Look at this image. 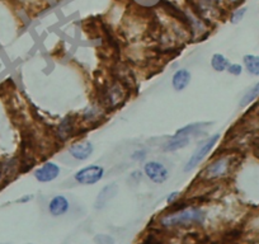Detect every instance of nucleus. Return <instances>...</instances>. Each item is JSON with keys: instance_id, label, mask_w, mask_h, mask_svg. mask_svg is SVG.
<instances>
[{"instance_id": "21", "label": "nucleus", "mask_w": 259, "mask_h": 244, "mask_svg": "<svg viewBox=\"0 0 259 244\" xmlns=\"http://www.w3.org/2000/svg\"><path fill=\"white\" fill-rule=\"evenodd\" d=\"M178 195H179V194H178V192H172V194L169 195V196H168L167 202L168 203H172V202H173V201L175 200V199H177V197H178Z\"/></svg>"}, {"instance_id": "7", "label": "nucleus", "mask_w": 259, "mask_h": 244, "mask_svg": "<svg viewBox=\"0 0 259 244\" xmlns=\"http://www.w3.org/2000/svg\"><path fill=\"white\" fill-rule=\"evenodd\" d=\"M93 152H94V146L90 141H79V143H75L69 148L70 155L75 158L76 160H86L89 156L92 155Z\"/></svg>"}, {"instance_id": "5", "label": "nucleus", "mask_w": 259, "mask_h": 244, "mask_svg": "<svg viewBox=\"0 0 259 244\" xmlns=\"http://www.w3.org/2000/svg\"><path fill=\"white\" fill-rule=\"evenodd\" d=\"M144 172L145 176L154 183H164L169 178V172H168L167 167L164 164H161L160 162L152 160V162H148L144 165Z\"/></svg>"}, {"instance_id": "23", "label": "nucleus", "mask_w": 259, "mask_h": 244, "mask_svg": "<svg viewBox=\"0 0 259 244\" xmlns=\"http://www.w3.org/2000/svg\"><path fill=\"white\" fill-rule=\"evenodd\" d=\"M231 3H235V1H237V0H230Z\"/></svg>"}, {"instance_id": "13", "label": "nucleus", "mask_w": 259, "mask_h": 244, "mask_svg": "<svg viewBox=\"0 0 259 244\" xmlns=\"http://www.w3.org/2000/svg\"><path fill=\"white\" fill-rule=\"evenodd\" d=\"M244 67L252 75H259V56L256 55H245L243 59Z\"/></svg>"}, {"instance_id": "22", "label": "nucleus", "mask_w": 259, "mask_h": 244, "mask_svg": "<svg viewBox=\"0 0 259 244\" xmlns=\"http://www.w3.org/2000/svg\"><path fill=\"white\" fill-rule=\"evenodd\" d=\"M29 200H32V196H27V197H24V199H21L19 202H25V201H29Z\"/></svg>"}, {"instance_id": "8", "label": "nucleus", "mask_w": 259, "mask_h": 244, "mask_svg": "<svg viewBox=\"0 0 259 244\" xmlns=\"http://www.w3.org/2000/svg\"><path fill=\"white\" fill-rule=\"evenodd\" d=\"M192 79V74L187 69H179L174 73L173 78H172V86L177 92H182L188 87Z\"/></svg>"}, {"instance_id": "14", "label": "nucleus", "mask_w": 259, "mask_h": 244, "mask_svg": "<svg viewBox=\"0 0 259 244\" xmlns=\"http://www.w3.org/2000/svg\"><path fill=\"white\" fill-rule=\"evenodd\" d=\"M230 65L229 60L222 54H215L211 59V67L212 69L217 71V73H222V71H226Z\"/></svg>"}, {"instance_id": "12", "label": "nucleus", "mask_w": 259, "mask_h": 244, "mask_svg": "<svg viewBox=\"0 0 259 244\" xmlns=\"http://www.w3.org/2000/svg\"><path fill=\"white\" fill-rule=\"evenodd\" d=\"M188 144H190V137L178 136V135H175L173 139L169 140L168 143L164 144V148H163V149H164L165 152H175V150H179V149L186 148Z\"/></svg>"}, {"instance_id": "19", "label": "nucleus", "mask_w": 259, "mask_h": 244, "mask_svg": "<svg viewBox=\"0 0 259 244\" xmlns=\"http://www.w3.org/2000/svg\"><path fill=\"white\" fill-rule=\"evenodd\" d=\"M228 71L231 74V75H240L241 71H243V67L240 64H230L228 67Z\"/></svg>"}, {"instance_id": "9", "label": "nucleus", "mask_w": 259, "mask_h": 244, "mask_svg": "<svg viewBox=\"0 0 259 244\" xmlns=\"http://www.w3.org/2000/svg\"><path fill=\"white\" fill-rule=\"evenodd\" d=\"M69 210V201L66 197L55 196L48 203V211L52 216H61L67 213Z\"/></svg>"}, {"instance_id": "17", "label": "nucleus", "mask_w": 259, "mask_h": 244, "mask_svg": "<svg viewBox=\"0 0 259 244\" xmlns=\"http://www.w3.org/2000/svg\"><path fill=\"white\" fill-rule=\"evenodd\" d=\"M245 12H247V8H240V9L235 10L233 14H231V23H234V24H237V23H239L241 21V19L244 18V16H245Z\"/></svg>"}, {"instance_id": "3", "label": "nucleus", "mask_w": 259, "mask_h": 244, "mask_svg": "<svg viewBox=\"0 0 259 244\" xmlns=\"http://www.w3.org/2000/svg\"><path fill=\"white\" fill-rule=\"evenodd\" d=\"M103 176H105V169L102 168L101 165H89V167H86V168L76 172L74 178L79 184L90 186V184H94L101 181Z\"/></svg>"}, {"instance_id": "20", "label": "nucleus", "mask_w": 259, "mask_h": 244, "mask_svg": "<svg viewBox=\"0 0 259 244\" xmlns=\"http://www.w3.org/2000/svg\"><path fill=\"white\" fill-rule=\"evenodd\" d=\"M146 158V153L145 150H137L132 154V159L133 160H142V159Z\"/></svg>"}, {"instance_id": "16", "label": "nucleus", "mask_w": 259, "mask_h": 244, "mask_svg": "<svg viewBox=\"0 0 259 244\" xmlns=\"http://www.w3.org/2000/svg\"><path fill=\"white\" fill-rule=\"evenodd\" d=\"M71 127H73V125L70 122V118L66 117L59 126V136L63 140L67 139L70 136V133H71Z\"/></svg>"}, {"instance_id": "10", "label": "nucleus", "mask_w": 259, "mask_h": 244, "mask_svg": "<svg viewBox=\"0 0 259 244\" xmlns=\"http://www.w3.org/2000/svg\"><path fill=\"white\" fill-rule=\"evenodd\" d=\"M106 97H107L108 105L111 106V107H116V106H118L120 103H122V101H124L125 98L124 89H122V87H121L120 84L116 83V84H113L111 88H108Z\"/></svg>"}, {"instance_id": "11", "label": "nucleus", "mask_w": 259, "mask_h": 244, "mask_svg": "<svg viewBox=\"0 0 259 244\" xmlns=\"http://www.w3.org/2000/svg\"><path fill=\"white\" fill-rule=\"evenodd\" d=\"M116 194H117V186H116V184L106 186V187L99 192L98 197H97V200H95V207H97V209L105 207L108 203V201L116 196Z\"/></svg>"}, {"instance_id": "18", "label": "nucleus", "mask_w": 259, "mask_h": 244, "mask_svg": "<svg viewBox=\"0 0 259 244\" xmlns=\"http://www.w3.org/2000/svg\"><path fill=\"white\" fill-rule=\"evenodd\" d=\"M95 243L97 244H113L114 241L112 237L106 234H101L95 237Z\"/></svg>"}, {"instance_id": "6", "label": "nucleus", "mask_w": 259, "mask_h": 244, "mask_svg": "<svg viewBox=\"0 0 259 244\" xmlns=\"http://www.w3.org/2000/svg\"><path fill=\"white\" fill-rule=\"evenodd\" d=\"M60 167L56 163L47 162L35 172V177L38 182L47 183V182L56 179L59 175H60Z\"/></svg>"}, {"instance_id": "2", "label": "nucleus", "mask_w": 259, "mask_h": 244, "mask_svg": "<svg viewBox=\"0 0 259 244\" xmlns=\"http://www.w3.org/2000/svg\"><path fill=\"white\" fill-rule=\"evenodd\" d=\"M218 139H220V135H218V133H215V135L210 136L207 140H205L203 143L199 144L198 148L194 150V153H193L192 155H191V158L188 159V162L186 163L184 172H190V171H192L193 168H196L197 165L202 162L203 159H205V156L207 155L210 152H211L212 148L216 145Z\"/></svg>"}, {"instance_id": "15", "label": "nucleus", "mask_w": 259, "mask_h": 244, "mask_svg": "<svg viewBox=\"0 0 259 244\" xmlns=\"http://www.w3.org/2000/svg\"><path fill=\"white\" fill-rule=\"evenodd\" d=\"M258 97H259V82L257 83V84L253 87V88L250 89V90L247 93V94L244 95L243 98H241L240 105L243 106V107H244V106L250 105V103H252L253 101H256V99L258 98Z\"/></svg>"}, {"instance_id": "4", "label": "nucleus", "mask_w": 259, "mask_h": 244, "mask_svg": "<svg viewBox=\"0 0 259 244\" xmlns=\"http://www.w3.org/2000/svg\"><path fill=\"white\" fill-rule=\"evenodd\" d=\"M231 167L230 156H220L206 167L203 176L207 179H216V178L224 177Z\"/></svg>"}, {"instance_id": "1", "label": "nucleus", "mask_w": 259, "mask_h": 244, "mask_svg": "<svg viewBox=\"0 0 259 244\" xmlns=\"http://www.w3.org/2000/svg\"><path fill=\"white\" fill-rule=\"evenodd\" d=\"M205 220V213L197 207H190V209L179 210L177 213L165 215L161 219V225L171 228V226L190 225L196 222H203Z\"/></svg>"}]
</instances>
